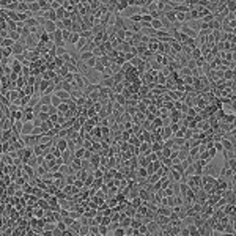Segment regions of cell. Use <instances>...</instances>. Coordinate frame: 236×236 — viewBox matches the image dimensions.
Here are the masks:
<instances>
[{
    "label": "cell",
    "instance_id": "1",
    "mask_svg": "<svg viewBox=\"0 0 236 236\" xmlns=\"http://www.w3.org/2000/svg\"><path fill=\"white\" fill-rule=\"evenodd\" d=\"M220 169H222L220 165H217L216 162H213V161H211L205 169H202V172H203V173H202V176H203V175H210V176H213V178H216V176H219Z\"/></svg>",
    "mask_w": 236,
    "mask_h": 236
},
{
    "label": "cell",
    "instance_id": "2",
    "mask_svg": "<svg viewBox=\"0 0 236 236\" xmlns=\"http://www.w3.org/2000/svg\"><path fill=\"white\" fill-rule=\"evenodd\" d=\"M27 49H25V46L24 44H20V43H14L13 44V47H11V54L14 55H24V52H25Z\"/></svg>",
    "mask_w": 236,
    "mask_h": 236
},
{
    "label": "cell",
    "instance_id": "3",
    "mask_svg": "<svg viewBox=\"0 0 236 236\" xmlns=\"http://www.w3.org/2000/svg\"><path fill=\"white\" fill-rule=\"evenodd\" d=\"M73 157H74V153H71L69 150H66V151H63L61 153V161H63V164H66V165H69L71 164V161H73Z\"/></svg>",
    "mask_w": 236,
    "mask_h": 236
},
{
    "label": "cell",
    "instance_id": "4",
    "mask_svg": "<svg viewBox=\"0 0 236 236\" xmlns=\"http://www.w3.org/2000/svg\"><path fill=\"white\" fill-rule=\"evenodd\" d=\"M55 148H58L61 153L68 150V140L66 138H57L55 140Z\"/></svg>",
    "mask_w": 236,
    "mask_h": 236
},
{
    "label": "cell",
    "instance_id": "5",
    "mask_svg": "<svg viewBox=\"0 0 236 236\" xmlns=\"http://www.w3.org/2000/svg\"><path fill=\"white\" fill-rule=\"evenodd\" d=\"M33 123L32 121H25L24 123V126H22V132H20V135H30L32 134V131H33Z\"/></svg>",
    "mask_w": 236,
    "mask_h": 236
},
{
    "label": "cell",
    "instance_id": "6",
    "mask_svg": "<svg viewBox=\"0 0 236 236\" xmlns=\"http://www.w3.org/2000/svg\"><path fill=\"white\" fill-rule=\"evenodd\" d=\"M128 8V0H120V2H115V13H123Z\"/></svg>",
    "mask_w": 236,
    "mask_h": 236
},
{
    "label": "cell",
    "instance_id": "7",
    "mask_svg": "<svg viewBox=\"0 0 236 236\" xmlns=\"http://www.w3.org/2000/svg\"><path fill=\"white\" fill-rule=\"evenodd\" d=\"M54 95L57 96V98H60L61 102H68L69 99H71V95L66 93V92H63V90H58V92H55Z\"/></svg>",
    "mask_w": 236,
    "mask_h": 236
},
{
    "label": "cell",
    "instance_id": "8",
    "mask_svg": "<svg viewBox=\"0 0 236 236\" xmlns=\"http://www.w3.org/2000/svg\"><path fill=\"white\" fill-rule=\"evenodd\" d=\"M98 61L104 68H110V65H112V58H110L109 55H102L101 58H98Z\"/></svg>",
    "mask_w": 236,
    "mask_h": 236
},
{
    "label": "cell",
    "instance_id": "9",
    "mask_svg": "<svg viewBox=\"0 0 236 236\" xmlns=\"http://www.w3.org/2000/svg\"><path fill=\"white\" fill-rule=\"evenodd\" d=\"M222 79H224L225 82L227 80H234V71H231V69H225L224 74H222Z\"/></svg>",
    "mask_w": 236,
    "mask_h": 236
},
{
    "label": "cell",
    "instance_id": "10",
    "mask_svg": "<svg viewBox=\"0 0 236 236\" xmlns=\"http://www.w3.org/2000/svg\"><path fill=\"white\" fill-rule=\"evenodd\" d=\"M38 5H39V10L44 13L51 10V2H47V0H38Z\"/></svg>",
    "mask_w": 236,
    "mask_h": 236
},
{
    "label": "cell",
    "instance_id": "11",
    "mask_svg": "<svg viewBox=\"0 0 236 236\" xmlns=\"http://www.w3.org/2000/svg\"><path fill=\"white\" fill-rule=\"evenodd\" d=\"M159 214L164 217H169L172 214V208L170 206H159Z\"/></svg>",
    "mask_w": 236,
    "mask_h": 236
},
{
    "label": "cell",
    "instance_id": "12",
    "mask_svg": "<svg viewBox=\"0 0 236 236\" xmlns=\"http://www.w3.org/2000/svg\"><path fill=\"white\" fill-rule=\"evenodd\" d=\"M224 214L225 216H230V217H234V205H225Z\"/></svg>",
    "mask_w": 236,
    "mask_h": 236
},
{
    "label": "cell",
    "instance_id": "13",
    "mask_svg": "<svg viewBox=\"0 0 236 236\" xmlns=\"http://www.w3.org/2000/svg\"><path fill=\"white\" fill-rule=\"evenodd\" d=\"M151 29L154 30V32L162 30V24H161V20H159V19H153V20H151Z\"/></svg>",
    "mask_w": 236,
    "mask_h": 236
},
{
    "label": "cell",
    "instance_id": "14",
    "mask_svg": "<svg viewBox=\"0 0 236 236\" xmlns=\"http://www.w3.org/2000/svg\"><path fill=\"white\" fill-rule=\"evenodd\" d=\"M55 17H57V20H63V19L66 17V10H63V8L60 6V8L55 11Z\"/></svg>",
    "mask_w": 236,
    "mask_h": 236
},
{
    "label": "cell",
    "instance_id": "15",
    "mask_svg": "<svg viewBox=\"0 0 236 236\" xmlns=\"http://www.w3.org/2000/svg\"><path fill=\"white\" fill-rule=\"evenodd\" d=\"M80 227H82V224H80V222H79V220H74L73 224H71V227H69V230H71L73 233H76V234H77V233H79V230H80Z\"/></svg>",
    "mask_w": 236,
    "mask_h": 236
},
{
    "label": "cell",
    "instance_id": "16",
    "mask_svg": "<svg viewBox=\"0 0 236 236\" xmlns=\"http://www.w3.org/2000/svg\"><path fill=\"white\" fill-rule=\"evenodd\" d=\"M61 22H63V30L71 32V29H73V20H71V19H69V17H65Z\"/></svg>",
    "mask_w": 236,
    "mask_h": 236
},
{
    "label": "cell",
    "instance_id": "17",
    "mask_svg": "<svg viewBox=\"0 0 236 236\" xmlns=\"http://www.w3.org/2000/svg\"><path fill=\"white\" fill-rule=\"evenodd\" d=\"M27 11H29V3H27V2H19L16 13H27Z\"/></svg>",
    "mask_w": 236,
    "mask_h": 236
},
{
    "label": "cell",
    "instance_id": "18",
    "mask_svg": "<svg viewBox=\"0 0 236 236\" xmlns=\"http://www.w3.org/2000/svg\"><path fill=\"white\" fill-rule=\"evenodd\" d=\"M220 143H222V148H224V150H234V145H233L231 142L225 140V138H222Z\"/></svg>",
    "mask_w": 236,
    "mask_h": 236
},
{
    "label": "cell",
    "instance_id": "19",
    "mask_svg": "<svg viewBox=\"0 0 236 236\" xmlns=\"http://www.w3.org/2000/svg\"><path fill=\"white\" fill-rule=\"evenodd\" d=\"M113 101L118 102L120 106H124V104H126V98H124L123 95H115V96H113Z\"/></svg>",
    "mask_w": 236,
    "mask_h": 236
},
{
    "label": "cell",
    "instance_id": "20",
    "mask_svg": "<svg viewBox=\"0 0 236 236\" xmlns=\"http://www.w3.org/2000/svg\"><path fill=\"white\" fill-rule=\"evenodd\" d=\"M77 234H79V236H87V234H90V227H88V225H82Z\"/></svg>",
    "mask_w": 236,
    "mask_h": 236
},
{
    "label": "cell",
    "instance_id": "21",
    "mask_svg": "<svg viewBox=\"0 0 236 236\" xmlns=\"http://www.w3.org/2000/svg\"><path fill=\"white\" fill-rule=\"evenodd\" d=\"M60 104H61L60 98H57L55 95H52V96H51V106H52V107H58Z\"/></svg>",
    "mask_w": 236,
    "mask_h": 236
},
{
    "label": "cell",
    "instance_id": "22",
    "mask_svg": "<svg viewBox=\"0 0 236 236\" xmlns=\"http://www.w3.org/2000/svg\"><path fill=\"white\" fill-rule=\"evenodd\" d=\"M80 39V35H77V33H71V38H69V41L68 43L69 44H77V41Z\"/></svg>",
    "mask_w": 236,
    "mask_h": 236
},
{
    "label": "cell",
    "instance_id": "23",
    "mask_svg": "<svg viewBox=\"0 0 236 236\" xmlns=\"http://www.w3.org/2000/svg\"><path fill=\"white\" fill-rule=\"evenodd\" d=\"M13 44H14V41H13L11 38H5L3 41H2V47H13Z\"/></svg>",
    "mask_w": 236,
    "mask_h": 236
},
{
    "label": "cell",
    "instance_id": "24",
    "mask_svg": "<svg viewBox=\"0 0 236 236\" xmlns=\"http://www.w3.org/2000/svg\"><path fill=\"white\" fill-rule=\"evenodd\" d=\"M96 61H98V58H96V57H93V58H90V60H87V61H85L84 65H85L87 68H95V65H96Z\"/></svg>",
    "mask_w": 236,
    "mask_h": 236
},
{
    "label": "cell",
    "instance_id": "25",
    "mask_svg": "<svg viewBox=\"0 0 236 236\" xmlns=\"http://www.w3.org/2000/svg\"><path fill=\"white\" fill-rule=\"evenodd\" d=\"M60 6H61V2H58V0H51V10L57 11Z\"/></svg>",
    "mask_w": 236,
    "mask_h": 236
},
{
    "label": "cell",
    "instance_id": "26",
    "mask_svg": "<svg viewBox=\"0 0 236 236\" xmlns=\"http://www.w3.org/2000/svg\"><path fill=\"white\" fill-rule=\"evenodd\" d=\"M61 38H63L65 41V44L69 41V38H71V32H68V30H61Z\"/></svg>",
    "mask_w": 236,
    "mask_h": 236
},
{
    "label": "cell",
    "instance_id": "27",
    "mask_svg": "<svg viewBox=\"0 0 236 236\" xmlns=\"http://www.w3.org/2000/svg\"><path fill=\"white\" fill-rule=\"evenodd\" d=\"M61 80H63V82H68V84H71V82L74 80V74H73V73H68L65 77H61Z\"/></svg>",
    "mask_w": 236,
    "mask_h": 236
},
{
    "label": "cell",
    "instance_id": "28",
    "mask_svg": "<svg viewBox=\"0 0 236 236\" xmlns=\"http://www.w3.org/2000/svg\"><path fill=\"white\" fill-rule=\"evenodd\" d=\"M36 118H38V120H39L41 123H44V121H47V120H49V115H47V113H44V112H39Z\"/></svg>",
    "mask_w": 236,
    "mask_h": 236
},
{
    "label": "cell",
    "instance_id": "29",
    "mask_svg": "<svg viewBox=\"0 0 236 236\" xmlns=\"http://www.w3.org/2000/svg\"><path fill=\"white\" fill-rule=\"evenodd\" d=\"M44 173H49V172H47L43 165H38V167H36V175L38 176H44Z\"/></svg>",
    "mask_w": 236,
    "mask_h": 236
},
{
    "label": "cell",
    "instance_id": "30",
    "mask_svg": "<svg viewBox=\"0 0 236 236\" xmlns=\"http://www.w3.org/2000/svg\"><path fill=\"white\" fill-rule=\"evenodd\" d=\"M113 236H126V233H124V228H121V227L115 228V230H113Z\"/></svg>",
    "mask_w": 236,
    "mask_h": 236
},
{
    "label": "cell",
    "instance_id": "31",
    "mask_svg": "<svg viewBox=\"0 0 236 236\" xmlns=\"http://www.w3.org/2000/svg\"><path fill=\"white\" fill-rule=\"evenodd\" d=\"M137 231H138V234H148V228H147V225H145V224H142L140 227H138Z\"/></svg>",
    "mask_w": 236,
    "mask_h": 236
},
{
    "label": "cell",
    "instance_id": "32",
    "mask_svg": "<svg viewBox=\"0 0 236 236\" xmlns=\"http://www.w3.org/2000/svg\"><path fill=\"white\" fill-rule=\"evenodd\" d=\"M98 230H99V234H102V236H106V234L109 233V228H107L106 225H99Z\"/></svg>",
    "mask_w": 236,
    "mask_h": 236
},
{
    "label": "cell",
    "instance_id": "33",
    "mask_svg": "<svg viewBox=\"0 0 236 236\" xmlns=\"http://www.w3.org/2000/svg\"><path fill=\"white\" fill-rule=\"evenodd\" d=\"M138 176H140V178H147V176H148V172H147V169H143V167H138Z\"/></svg>",
    "mask_w": 236,
    "mask_h": 236
},
{
    "label": "cell",
    "instance_id": "34",
    "mask_svg": "<svg viewBox=\"0 0 236 236\" xmlns=\"http://www.w3.org/2000/svg\"><path fill=\"white\" fill-rule=\"evenodd\" d=\"M57 228L58 230H61V231H65V230H68V227L63 224V220H60V222H57Z\"/></svg>",
    "mask_w": 236,
    "mask_h": 236
},
{
    "label": "cell",
    "instance_id": "35",
    "mask_svg": "<svg viewBox=\"0 0 236 236\" xmlns=\"http://www.w3.org/2000/svg\"><path fill=\"white\" fill-rule=\"evenodd\" d=\"M213 148L216 150L217 153H219V151H220V153L224 151V148H222V143H220V142H214V147H213Z\"/></svg>",
    "mask_w": 236,
    "mask_h": 236
},
{
    "label": "cell",
    "instance_id": "36",
    "mask_svg": "<svg viewBox=\"0 0 236 236\" xmlns=\"http://www.w3.org/2000/svg\"><path fill=\"white\" fill-rule=\"evenodd\" d=\"M61 220H63V224L66 227H71V224L74 222V219H71V217H65V219H61Z\"/></svg>",
    "mask_w": 236,
    "mask_h": 236
},
{
    "label": "cell",
    "instance_id": "37",
    "mask_svg": "<svg viewBox=\"0 0 236 236\" xmlns=\"http://www.w3.org/2000/svg\"><path fill=\"white\" fill-rule=\"evenodd\" d=\"M52 236H63V231L58 230V228H55V230L52 231Z\"/></svg>",
    "mask_w": 236,
    "mask_h": 236
},
{
    "label": "cell",
    "instance_id": "38",
    "mask_svg": "<svg viewBox=\"0 0 236 236\" xmlns=\"http://www.w3.org/2000/svg\"><path fill=\"white\" fill-rule=\"evenodd\" d=\"M47 113H49V115H55V113H57V107H52V106H51V107H49V112H47Z\"/></svg>",
    "mask_w": 236,
    "mask_h": 236
},
{
    "label": "cell",
    "instance_id": "39",
    "mask_svg": "<svg viewBox=\"0 0 236 236\" xmlns=\"http://www.w3.org/2000/svg\"><path fill=\"white\" fill-rule=\"evenodd\" d=\"M74 234H76V233H73L71 230H65V231H63V236H74Z\"/></svg>",
    "mask_w": 236,
    "mask_h": 236
},
{
    "label": "cell",
    "instance_id": "40",
    "mask_svg": "<svg viewBox=\"0 0 236 236\" xmlns=\"http://www.w3.org/2000/svg\"><path fill=\"white\" fill-rule=\"evenodd\" d=\"M227 66H230V69H231V71H234V66H236V61H230V63H228Z\"/></svg>",
    "mask_w": 236,
    "mask_h": 236
},
{
    "label": "cell",
    "instance_id": "41",
    "mask_svg": "<svg viewBox=\"0 0 236 236\" xmlns=\"http://www.w3.org/2000/svg\"><path fill=\"white\" fill-rule=\"evenodd\" d=\"M35 216H36V217H43V211H41V210H36V213H35Z\"/></svg>",
    "mask_w": 236,
    "mask_h": 236
},
{
    "label": "cell",
    "instance_id": "42",
    "mask_svg": "<svg viewBox=\"0 0 236 236\" xmlns=\"http://www.w3.org/2000/svg\"><path fill=\"white\" fill-rule=\"evenodd\" d=\"M140 203H142L140 200H134V206H140Z\"/></svg>",
    "mask_w": 236,
    "mask_h": 236
},
{
    "label": "cell",
    "instance_id": "43",
    "mask_svg": "<svg viewBox=\"0 0 236 236\" xmlns=\"http://www.w3.org/2000/svg\"><path fill=\"white\" fill-rule=\"evenodd\" d=\"M224 236H234V233H224Z\"/></svg>",
    "mask_w": 236,
    "mask_h": 236
},
{
    "label": "cell",
    "instance_id": "44",
    "mask_svg": "<svg viewBox=\"0 0 236 236\" xmlns=\"http://www.w3.org/2000/svg\"><path fill=\"white\" fill-rule=\"evenodd\" d=\"M2 138H3V131L0 129V140H2Z\"/></svg>",
    "mask_w": 236,
    "mask_h": 236
},
{
    "label": "cell",
    "instance_id": "45",
    "mask_svg": "<svg viewBox=\"0 0 236 236\" xmlns=\"http://www.w3.org/2000/svg\"><path fill=\"white\" fill-rule=\"evenodd\" d=\"M74 236H79V234H74Z\"/></svg>",
    "mask_w": 236,
    "mask_h": 236
}]
</instances>
